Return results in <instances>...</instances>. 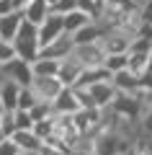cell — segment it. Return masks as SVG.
Segmentation results:
<instances>
[{
    "label": "cell",
    "mask_w": 152,
    "mask_h": 155,
    "mask_svg": "<svg viewBox=\"0 0 152 155\" xmlns=\"http://www.w3.org/2000/svg\"><path fill=\"white\" fill-rule=\"evenodd\" d=\"M16 49H18V60L28 62V65H34V62L41 57V44H39V26H34V23H23L21 31H18L16 36Z\"/></svg>",
    "instance_id": "obj_1"
},
{
    "label": "cell",
    "mask_w": 152,
    "mask_h": 155,
    "mask_svg": "<svg viewBox=\"0 0 152 155\" xmlns=\"http://www.w3.org/2000/svg\"><path fill=\"white\" fill-rule=\"evenodd\" d=\"M72 60H77L82 67H101L106 62V57H108V52H106L103 41H95V44H82V47H75L72 49Z\"/></svg>",
    "instance_id": "obj_2"
},
{
    "label": "cell",
    "mask_w": 152,
    "mask_h": 155,
    "mask_svg": "<svg viewBox=\"0 0 152 155\" xmlns=\"http://www.w3.org/2000/svg\"><path fill=\"white\" fill-rule=\"evenodd\" d=\"M0 75L5 78V80L18 83L21 88H31V83L36 80L34 67L28 65V62H23V60H13V62H8V65H3L0 67Z\"/></svg>",
    "instance_id": "obj_3"
},
{
    "label": "cell",
    "mask_w": 152,
    "mask_h": 155,
    "mask_svg": "<svg viewBox=\"0 0 152 155\" xmlns=\"http://www.w3.org/2000/svg\"><path fill=\"white\" fill-rule=\"evenodd\" d=\"M134 39L137 36L131 31H124V28H108L101 41H103V47H106L108 54H129V47H131Z\"/></svg>",
    "instance_id": "obj_4"
},
{
    "label": "cell",
    "mask_w": 152,
    "mask_h": 155,
    "mask_svg": "<svg viewBox=\"0 0 152 155\" xmlns=\"http://www.w3.org/2000/svg\"><path fill=\"white\" fill-rule=\"evenodd\" d=\"M62 34H65V16L62 13H52L39 26V44H41V49H47L49 44H54Z\"/></svg>",
    "instance_id": "obj_5"
},
{
    "label": "cell",
    "mask_w": 152,
    "mask_h": 155,
    "mask_svg": "<svg viewBox=\"0 0 152 155\" xmlns=\"http://www.w3.org/2000/svg\"><path fill=\"white\" fill-rule=\"evenodd\" d=\"M31 91L34 96H36L39 101H47V104H54L57 96L65 91V85H62L60 78H36L31 83Z\"/></svg>",
    "instance_id": "obj_6"
},
{
    "label": "cell",
    "mask_w": 152,
    "mask_h": 155,
    "mask_svg": "<svg viewBox=\"0 0 152 155\" xmlns=\"http://www.w3.org/2000/svg\"><path fill=\"white\" fill-rule=\"evenodd\" d=\"M90 96H93V101H95V106L98 109H111V106H114V101L119 98V91L114 88V83H95V85H90Z\"/></svg>",
    "instance_id": "obj_7"
},
{
    "label": "cell",
    "mask_w": 152,
    "mask_h": 155,
    "mask_svg": "<svg viewBox=\"0 0 152 155\" xmlns=\"http://www.w3.org/2000/svg\"><path fill=\"white\" fill-rule=\"evenodd\" d=\"M23 23H26V18H23L21 11H13L8 16H3L0 18V41H16Z\"/></svg>",
    "instance_id": "obj_8"
},
{
    "label": "cell",
    "mask_w": 152,
    "mask_h": 155,
    "mask_svg": "<svg viewBox=\"0 0 152 155\" xmlns=\"http://www.w3.org/2000/svg\"><path fill=\"white\" fill-rule=\"evenodd\" d=\"M54 111H57L60 116H75L77 111H82L80 101H77L75 88H65L60 96H57V101H54Z\"/></svg>",
    "instance_id": "obj_9"
},
{
    "label": "cell",
    "mask_w": 152,
    "mask_h": 155,
    "mask_svg": "<svg viewBox=\"0 0 152 155\" xmlns=\"http://www.w3.org/2000/svg\"><path fill=\"white\" fill-rule=\"evenodd\" d=\"M103 36H106V26L101 21H93V23H88L85 28H80V31L72 36V41H75V47H82V44H95V41H101Z\"/></svg>",
    "instance_id": "obj_10"
},
{
    "label": "cell",
    "mask_w": 152,
    "mask_h": 155,
    "mask_svg": "<svg viewBox=\"0 0 152 155\" xmlns=\"http://www.w3.org/2000/svg\"><path fill=\"white\" fill-rule=\"evenodd\" d=\"M82 72H85V67H82L77 60H72V57L62 60V70H60V80H62V85H65V88H75Z\"/></svg>",
    "instance_id": "obj_11"
},
{
    "label": "cell",
    "mask_w": 152,
    "mask_h": 155,
    "mask_svg": "<svg viewBox=\"0 0 152 155\" xmlns=\"http://www.w3.org/2000/svg\"><path fill=\"white\" fill-rule=\"evenodd\" d=\"M49 16H52V8H49L47 0H34L31 5L23 11V18H26L28 23H34V26H41Z\"/></svg>",
    "instance_id": "obj_12"
},
{
    "label": "cell",
    "mask_w": 152,
    "mask_h": 155,
    "mask_svg": "<svg viewBox=\"0 0 152 155\" xmlns=\"http://www.w3.org/2000/svg\"><path fill=\"white\" fill-rule=\"evenodd\" d=\"M31 67H34V75L36 78H60L62 60H54V57H39Z\"/></svg>",
    "instance_id": "obj_13"
},
{
    "label": "cell",
    "mask_w": 152,
    "mask_h": 155,
    "mask_svg": "<svg viewBox=\"0 0 152 155\" xmlns=\"http://www.w3.org/2000/svg\"><path fill=\"white\" fill-rule=\"evenodd\" d=\"M111 83H114V88L119 91V93H137L139 85H142V80L137 75H131L129 70H121V72H116V75L111 78Z\"/></svg>",
    "instance_id": "obj_14"
},
{
    "label": "cell",
    "mask_w": 152,
    "mask_h": 155,
    "mask_svg": "<svg viewBox=\"0 0 152 155\" xmlns=\"http://www.w3.org/2000/svg\"><path fill=\"white\" fill-rule=\"evenodd\" d=\"M150 54L152 52H129V72L139 80L150 72Z\"/></svg>",
    "instance_id": "obj_15"
},
{
    "label": "cell",
    "mask_w": 152,
    "mask_h": 155,
    "mask_svg": "<svg viewBox=\"0 0 152 155\" xmlns=\"http://www.w3.org/2000/svg\"><path fill=\"white\" fill-rule=\"evenodd\" d=\"M18 96H21V85L13 83V80H5L3 88H0V101L5 106V111H16L18 109Z\"/></svg>",
    "instance_id": "obj_16"
},
{
    "label": "cell",
    "mask_w": 152,
    "mask_h": 155,
    "mask_svg": "<svg viewBox=\"0 0 152 155\" xmlns=\"http://www.w3.org/2000/svg\"><path fill=\"white\" fill-rule=\"evenodd\" d=\"M11 140L21 147V153H39L44 147V142L36 137V132H16Z\"/></svg>",
    "instance_id": "obj_17"
},
{
    "label": "cell",
    "mask_w": 152,
    "mask_h": 155,
    "mask_svg": "<svg viewBox=\"0 0 152 155\" xmlns=\"http://www.w3.org/2000/svg\"><path fill=\"white\" fill-rule=\"evenodd\" d=\"M88 23H93L90 16H85L82 11H72V13H67V16H65V31L75 36V34L80 31V28H85Z\"/></svg>",
    "instance_id": "obj_18"
},
{
    "label": "cell",
    "mask_w": 152,
    "mask_h": 155,
    "mask_svg": "<svg viewBox=\"0 0 152 155\" xmlns=\"http://www.w3.org/2000/svg\"><path fill=\"white\" fill-rule=\"evenodd\" d=\"M103 67L111 75H116V72H121V70H129V54H108L106 62H103Z\"/></svg>",
    "instance_id": "obj_19"
},
{
    "label": "cell",
    "mask_w": 152,
    "mask_h": 155,
    "mask_svg": "<svg viewBox=\"0 0 152 155\" xmlns=\"http://www.w3.org/2000/svg\"><path fill=\"white\" fill-rule=\"evenodd\" d=\"M57 129V116H52V119H44V122H36V127H34V132H36V137L41 140V142H47L52 134H54Z\"/></svg>",
    "instance_id": "obj_20"
},
{
    "label": "cell",
    "mask_w": 152,
    "mask_h": 155,
    "mask_svg": "<svg viewBox=\"0 0 152 155\" xmlns=\"http://www.w3.org/2000/svg\"><path fill=\"white\" fill-rule=\"evenodd\" d=\"M13 119H16V129L18 132H34V127H36L31 111H13Z\"/></svg>",
    "instance_id": "obj_21"
},
{
    "label": "cell",
    "mask_w": 152,
    "mask_h": 155,
    "mask_svg": "<svg viewBox=\"0 0 152 155\" xmlns=\"http://www.w3.org/2000/svg\"><path fill=\"white\" fill-rule=\"evenodd\" d=\"M36 104H39V98L34 96V91H31V88H21V96H18V109H16V111H31Z\"/></svg>",
    "instance_id": "obj_22"
},
{
    "label": "cell",
    "mask_w": 152,
    "mask_h": 155,
    "mask_svg": "<svg viewBox=\"0 0 152 155\" xmlns=\"http://www.w3.org/2000/svg\"><path fill=\"white\" fill-rule=\"evenodd\" d=\"M18 60V49L13 41H0V62L3 65H8V62Z\"/></svg>",
    "instance_id": "obj_23"
},
{
    "label": "cell",
    "mask_w": 152,
    "mask_h": 155,
    "mask_svg": "<svg viewBox=\"0 0 152 155\" xmlns=\"http://www.w3.org/2000/svg\"><path fill=\"white\" fill-rule=\"evenodd\" d=\"M77 8H80V0H57V5H54L52 13H62V16H67V13L77 11Z\"/></svg>",
    "instance_id": "obj_24"
},
{
    "label": "cell",
    "mask_w": 152,
    "mask_h": 155,
    "mask_svg": "<svg viewBox=\"0 0 152 155\" xmlns=\"http://www.w3.org/2000/svg\"><path fill=\"white\" fill-rule=\"evenodd\" d=\"M129 52H152V39L150 36H137L134 41H131Z\"/></svg>",
    "instance_id": "obj_25"
},
{
    "label": "cell",
    "mask_w": 152,
    "mask_h": 155,
    "mask_svg": "<svg viewBox=\"0 0 152 155\" xmlns=\"http://www.w3.org/2000/svg\"><path fill=\"white\" fill-rule=\"evenodd\" d=\"M139 129L144 134H152V109L150 106H144V111H142V116H139Z\"/></svg>",
    "instance_id": "obj_26"
},
{
    "label": "cell",
    "mask_w": 152,
    "mask_h": 155,
    "mask_svg": "<svg viewBox=\"0 0 152 155\" xmlns=\"http://www.w3.org/2000/svg\"><path fill=\"white\" fill-rule=\"evenodd\" d=\"M3 134H5V137H13V134L18 132L16 129V119H13V111H5V119H3Z\"/></svg>",
    "instance_id": "obj_27"
},
{
    "label": "cell",
    "mask_w": 152,
    "mask_h": 155,
    "mask_svg": "<svg viewBox=\"0 0 152 155\" xmlns=\"http://www.w3.org/2000/svg\"><path fill=\"white\" fill-rule=\"evenodd\" d=\"M0 155H21V147H18V145L13 142L11 137H8L5 142L0 145Z\"/></svg>",
    "instance_id": "obj_28"
},
{
    "label": "cell",
    "mask_w": 152,
    "mask_h": 155,
    "mask_svg": "<svg viewBox=\"0 0 152 155\" xmlns=\"http://www.w3.org/2000/svg\"><path fill=\"white\" fill-rule=\"evenodd\" d=\"M16 11V0H0V18Z\"/></svg>",
    "instance_id": "obj_29"
},
{
    "label": "cell",
    "mask_w": 152,
    "mask_h": 155,
    "mask_svg": "<svg viewBox=\"0 0 152 155\" xmlns=\"http://www.w3.org/2000/svg\"><path fill=\"white\" fill-rule=\"evenodd\" d=\"M106 3H108V0H93V5H95V8H98V11H101V13H103Z\"/></svg>",
    "instance_id": "obj_30"
},
{
    "label": "cell",
    "mask_w": 152,
    "mask_h": 155,
    "mask_svg": "<svg viewBox=\"0 0 152 155\" xmlns=\"http://www.w3.org/2000/svg\"><path fill=\"white\" fill-rule=\"evenodd\" d=\"M144 106H150V109H152V91H147V98H144Z\"/></svg>",
    "instance_id": "obj_31"
},
{
    "label": "cell",
    "mask_w": 152,
    "mask_h": 155,
    "mask_svg": "<svg viewBox=\"0 0 152 155\" xmlns=\"http://www.w3.org/2000/svg\"><path fill=\"white\" fill-rule=\"evenodd\" d=\"M5 140H8V137H5V134H3V129H0V145L5 142Z\"/></svg>",
    "instance_id": "obj_32"
},
{
    "label": "cell",
    "mask_w": 152,
    "mask_h": 155,
    "mask_svg": "<svg viewBox=\"0 0 152 155\" xmlns=\"http://www.w3.org/2000/svg\"><path fill=\"white\" fill-rule=\"evenodd\" d=\"M3 119H5V111H0V127H3Z\"/></svg>",
    "instance_id": "obj_33"
},
{
    "label": "cell",
    "mask_w": 152,
    "mask_h": 155,
    "mask_svg": "<svg viewBox=\"0 0 152 155\" xmlns=\"http://www.w3.org/2000/svg\"><path fill=\"white\" fill-rule=\"evenodd\" d=\"M147 75H152V54H150V72H147Z\"/></svg>",
    "instance_id": "obj_34"
},
{
    "label": "cell",
    "mask_w": 152,
    "mask_h": 155,
    "mask_svg": "<svg viewBox=\"0 0 152 155\" xmlns=\"http://www.w3.org/2000/svg\"><path fill=\"white\" fill-rule=\"evenodd\" d=\"M3 83H5V78H3V75H0V88H3Z\"/></svg>",
    "instance_id": "obj_35"
},
{
    "label": "cell",
    "mask_w": 152,
    "mask_h": 155,
    "mask_svg": "<svg viewBox=\"0 0 152 155\" xmlns=\"http://www.w3.org/2000/svg\"><path fill=\"white\" fill-rule=\"evenodd\" d=\"M0 111H5V106H3V101H0Z\"/></svg>",
    "instance_id": "obj_36"
},
{
    "label": "cell",
    "mask_w": 152,
    "mask_h": 155,
    "mask_svg": "<svg viewBox=\"0 0 152 155\" xmlns=\"http://www.w3.org/2000/svg\"><path fill=\"white\" fill-rule=\"evenodd\" d=\"M0 67H3V62H0Z\"/></svg>",
    "instance_id": "obj_37"
}]
</instances>
